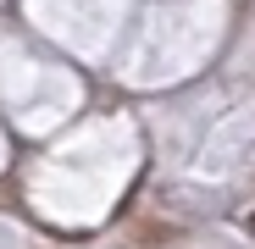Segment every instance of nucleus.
Returning <instances> with one entry per match:
<instances>
[{
	"label": "nucleus",
	"instance_id": "nucleus-1",
	"mask_svg": "<svg viewBox=\"0 0 255 249\" xmlns=\"http://www.w3.org/2000/svg\"><path fill=\"white\" fill-rule=\"evenodd\" d=\"M250 238H255V211H250Z\"/></svg>",
	"mask_w": 255,
	"mask_h": 249
}]
</instances>
